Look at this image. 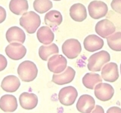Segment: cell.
<instances>
[{
    "instance_id": "1",
    "label": "cell",
    "mask_w": 121,
    "mask_h": 113,
    "mask_svg": "<svg viewBox=\"0 0 121 113\" xmlns=\"http://www.w3.org/2000/svg\"><path fill=\"white\" fill-rule=\"evenodd\" d=\"M20 24L29 34H33L39 27L41 19L39 14L34 11H28L22 14L20 18Z\"/></svg>"
},
{
    "instance_id": "2",
    "label": "cell",
    "mask_w": 121,
    "mask_h": 113,
    "mask_svg": "<svg viewBox=\"0 0 121 113\" xmlns=\"http://www.w3.org/2000/svg\"><path fill=\"white\" fill-rule=\"evenodd\" d=\"M17 74L23 81L30 82L37 76L38 69L36 64L30 60L22 62L17 68Z\"/></svg>"
},
{
    "instance_id": "3",
    "label": "cell",
    "mask_w": 121,
    "mask_h": 113,
    "mask_svg": "<svg viewBox=\"0 0 121 113\" xmlns=\"http://www.w3.org/2000/svg\"><path fill=\"white\" fill-rule=\"evenodd\" d=\"M110 60H111V56L108 51H98L89 58L87 67L91 72H99L104 64L110 62Z\"/></svg>"
},
{
    "instance_id": "4",
    "label": "cell",
    "mask_w": 121,
    "mask_h": 113,
    "mask_svg": "<svg viewBox=\"0 0 121 113\" xmlns=\"http://www.w3.org/2000/svg\"><path fill=\"white\" fill-rule=\"evenodd\" d=\"M82 51L80 42L76 39H67L62 44V52L69 59H75L79 55Z\"/></svg>"
},
{
    "instance_id": "5",
    "label": "cell",
    "mask_w": 121,
    "mask_h": 113,
    "mask_svg": "<svg viewBox=\"0 0 121 113\" xmlns=\"http://www.w3.org/2000/svg\"><path fill=\"white\" fill-rule=\"evenodd\" d=\"M78 96L77 89L73 86H67L60 90L58 93V100L63 105H73Z\"/></svg>"
},
{
    "instance_id": "6",
    "label": "cell",
    "mask_w": 121,
    "mask_h": 113,
    "mask_svg": "<svg viewBox=\"0 0 121 113\" xmlns=\"http://www.w3.org/2000/svg\"><path fill=\"white\" fill-rule=\"evenodd\" d=\"M88 11L91 17L95 20H98L106 16L108 11V8L105 2L95 0L89 4Z\"/></svg>"
},
{
    "instance_id": "7",
    "label": "cell",
    "mask_w": 121,
    "mask_h": 113,
    "mask_svg": "<svg viewBox=\"0 0 121 113\" xmlns=\"http://www.w3.org/2000/svg\"><path fill=\"white\" fill-rule=\"evenodd\" d=\"M67 61L63 55L56 54L48 60V68L53 73H60L67 68Z\"/></svg>"
},
{
    "instance_id": "8",
    "label": "cell",
    "mask_w": 121,
    "mask_h": 113,
    "mask_svg": "<svg viewBox=\"0 0 121 113\" xmlns=\"http://www.w3.org/2000/svg\"><path fill=\"white\" fill-rule=\"evenodd\" d=\"M95 95L101 101H108L114 94V89L113 87L107 83L100 82L95 87Z\"/></svg>"
},
{
    "instance_id": "9",
    "label": "cell",
    "mask_w": 121,
    "mask_h": 113,
    "mask_svg": "<svg viewBox=\"0 0 121 113\" xmlns=\"http://www.w3.org/2000/svg\"><path fill=\"white\" fill-rule=\"evenodd\" d=\"M5 54L11 60H20L26 55V49L21 43L11 42L5 48Z\"/></svg>"
},
{
    "instance_id": "10",
    "label": "cell",
    "mask_w": 121,
    "mask_h": 113,
    "mask_svg": "<svg viewBox=\"0 0 121 113\" xmlns=\"http://www.w3.org/2000/svg\"><path fill=\"white\" fill-rule=\"evenodd\" d=\"M101 78L109 82H115L119 78L117 64L115 63H107L101 68Z\"/></svg>"
},
{
    "instance_id": "11",
    "label": "cell",
    "mask_w": 121,
    "mask_h": 113,
    "mask_svg": "<svg viewBox=\"0 0 121 113\" xmlns=\"http://www.w3.org/2000/svg\"><path fill=\"white\" fill-rule=\"evenodd\" d=\"M75 70L70 66L67 67L62 73H55L52 76V81L56 85H64L70 83L74 79Z\"/></svg>"
},
{
    "instance_id": "12",
    "label": "cell",
    "mask_w": 121,
    "mask_h": 113,
    "mask_svg": "<svg viewBox=\"0 0 121 113\" xmlns=\"http://www.w3.org/2000/svg\"><path fill=\"white\" fill-rule=\"evenodd\" d=\"M95 32L101 38H107L115 32L116 27L113 23L108 19H104L98 21L95 25Z\"/></svg>"
},
{
    "instance_id": "13",
    "label": "cell",
    "mask_w": 121,
    "mask_h": 113,
    "mask_svg": "<svg viewBox=\"0 0 121 113\" xmlns=\"http://www.w3.org/2000/svg\"><path fill=\"white\" fill-rule=\"evenodd\" d=\"M95 106L94 98L89 94H83L79 98L77 103V109L79 112L90 113Z\"/></svg>"
},
{
    "instance_id": "14",
    "label": "cell",
    "mask_w": 121,
    "mask_h": 113,
    "mask_svg": "<svg viewBox=\"0 0 121 113\" xmlns=\"http://www.w3.org/2000/svg\"><path fill=\"white\" fill-rule=\"evenodd\" d=\"M83 46L85 50L89 52H95L101 50L104 46L103 39L96 35H89L87 36L83 41Z\"/></svg>"
},
{
    "instance_id": "15",
    "label": "cell",
    "mask_w": 121,
    "mask_h": 113,
    "mask_svg": "<svg viewBox=\"0 0 121 113\" xmlns=\"http://www.w3.org/2000/svg\"><path fill=\"white\" fill-rule=\"evenodd\" d=\"M21 106L26 110H32L38 104V97L33 93L24 92L19 97Z\"/></svg>"
},
{
    "instance_id": "16",
    "label": "cell",
    "mask_w": 121,
    "mask_h": 113,
    "mask_svg": "<svg viewBox=\"0 0 121 113\" xmlns=\"http://www.w3.org/2000/svg\"><path fill=\"white\" fill-rule=\"evenodd\" d=\"M6 39L9 43L19 42L23 44L25 41L26 36L24 32L18 26H11L6 32Z\"/></svg>"
},
{
    "instance_id": "17",
    "label": "cell",
    "mask_w": 121,
    "mask_h": 113,
    "mask_svg": "<svg viewBox=\"0 0 121 113\" xmlns=\"http://www.w3.org/2000/svg\"><path fill=\"white\" fill-rule=\"evenodd\" d=\"M21 86V81L15 75H8L3 78L1 87L4 91L8 93L16 92Z\"/></svg>"
},
{
    "instance_id": "18",
    "label": "cell",
    "mask_w": 121,
    "mask_h": 113,
    "mask_svg": "<svg viewBox=\"0 0 121 113\" xmlns=\"http://www.w3.org/2000/svg\"><path fill=\"white\" fill-rule=\"evenodd\" d=\"M17 108L16 97L11 94H5L0 99V109L5 112H13Z\"/></svg>"
},
{
    "instance_id": "19",
    "label": "cell",
    "mask_w": 121,
    "mask_h": 113,
    "mask_svg": "<svg viewBox=\"0 0 121 113\" xmlns=\"http://www.w3.org/2000/svg\"><path fill=\"white\" fill-rule=\"evenodd\" d=\"M70 16L74 21L82 22L87 17L86 7L81 3L74 4L70 8Z\"/></svg>"
},
{
    "instance_id": "20",
    "label": "cell",
    "mask_w": 121,
    "mask_h": 113,
    "mask_svg": "<svg viewBox=\"0 0 121 113\" xmlns=\"http://www.w3.org/2000/svg\"><path fill=\"white\" fill-rule=\"evenodd\" d=\"M63 17L60 12L56 10H52L46 13L45 16V24L48 27L55 28L62 23Z\"/></svg>"
},
{
    "instance_id": "21",
    "label": "cell",
    "mask_w": 121,
    "mask_h": 113,
    "mask_svg": "<svg viewBox=\"0 0 121 113\" xmlns=\"http://www.w3.org/2000/svg\"><path fill=\"white\" fill-rule=\"evenodd\" d=\"M36 36L38 40L39 41L43 44H49L52 43L53 40L55 39L54 32L52 30L48 27V26H41V27L38 29Z\"/></svg>"
},
{
    "instance_id": "22",
    "label": "cell",
    "mask_w": 121,
    "mask_h": 113,
    "mask_svg": "<svg viewBox=\"0 0 121 113\" xmlns=\"http://www.w3.org/2000/svg\"><path fill=\"white\" fill-rule=\"evenodd\" d=\"M59 53V48L55 44H43L40 46L39 49V57L44 60L48 61L49 57Z\"/></svg>"
},
{
    "instance_id": "23",
    "label": "cell",
    "mask_w": 121,
    "mask_h": 113,
    "mask_svg": "<svg viewBox=\"0 0 121 113\" xmlns=\"http://www.w3.org/2000/svg\"><path fill=\"white\" fill-rule=\"evenodd\" d=\"M29 8V4L26 0H11L9 9L14 14L22 15Z\"/></svg>"
},
{
    "instance_id": "24",
    "label": "cell",
    "mask_w": 121,
    "mask_h": 113,
    "mask_svg": "<svg viewBox=\"0 0 121 113\" xmlns=\"http://www.w3.org/2000/svg\"><path fill=\"white\" fill-rule=\"evenodd\" d=\"M82 84L86 88L93 90L96 85L102 81L100 75L96 73H86L82 78Z\"/></svg>"
},
{
    "instance_id": "25",
    "label": "cell",
    "mask_w": 121,
    "mask_h": 113,
    "mask_svg": "<svg viewBox=\"0 0 121 113\" xmlns=\"http://www.w3.org/2000/svg\"><path fill=\"white\" fill-rule=\"evenodd\" d=\"M108 45L114 51H121V32H113L106 38Z\"/></svg>"
},
{
    "instance_id": "26",
    "label": "cell",
    "mask_w": 121,
    "mask_h": 113,
    "mask_svg": "<svg viewBox=\"0 0 121 113\" xmlns=\"http://www.w3.org/2000/svg\"><path fill=\"white\" fill-rule=\"evenodd\" d=\"M53 7L50 0H35L33 2V8L39 14H44Z\"/></svg>"
},
{
    "instance_id": "27",
    "label": "cell",
    "mask_w": 121,
    "mask_h": 113,
    "mask_svg": "<svg viewBox=\"0 0 121 113\" xmlns=\"http://www.w3.org/2000/svg\"><path fill=\"white\" fill-rule=\"evenodd\" d=\"M111 6L115 12L121 14V0H112Z\"/></svg>"
},
{
    "instance_id": "28",
    "label": "cell",
    "mask_w": 121,
    "mask_h": 113,
    "mask_svg": "<svg viewBox=\"0 0 121 113\" xmlns=\"http://www.w3.org/2000/svg\"><path fill=\"white\" fill-rule=\"evenodd\" d=\"M7 60L5 56H4L2 54H0V72L3 71L7 67Z\"/></svg>"
},
{
    "instance_id": "29",
    "label": "cell",
    "mask_w": 121,
    "mask_h": 113,
    "mask_svg": "<svg viewBox=\"0 0 121 113\" xmlns=\"http://www.w3.org/2000/svg\"><path fill=\"white\" fill-rule=\"evenodd\" d=\"M6 19V11L3 7L0 6V24H2Z\"/></svg>"
},
{
    "instance_id": "30",
    "label": "cell",
    "mask_w": 121,
    "mask_h": 113,
    "mask_svg": "<svg viewBox=\"0 0 121 113\" xmlns=\"http://www.w3.org/2000/svg\"><path fill=\"white\" fill-rule=\"evenodd\" d=\"M107 112L108 113H113V112H120V113H121V109L119 108V107L113 106V107L110 108L107 111Z\"/></svg>"
},
{
    "instance_id": "31",
    "label": "cell",
    "mask_w": 121,
    "mask_h": 113,
    "mask_svg": "<svg viewBox=\"0 0 121 113\" xmlns=\"http://www.w3.org/2000/svg\"><path fill=\"white\" fill-rule=\"evenodd\" d=\"M92 112H101V113H104V109L100 106V105H96L95 109L94 111L92 110Z\"/></svg>"
},
{
    "instance_id": "32",
    "label": "cell",
    "mask_w": 121,
    "mask_h": 113,
    "mask_svg": "<svg viewBox=\"0 0 121 113\" xmlns=\"http://www.w3.org/2000/svg\"><path fill=\"white\" fill-rule=\"evenodd\" d=\"M120 75H121V64H120Z\"/></svg>"
},
{
    "instance_id": "33",
    "label": "cell",
    "mask_w": 121,
    "mask_h": 113,
    "mask_svg": "<svg viewBox=\"0 0 121 113\" xmlns=\"http://www.w3.org/2000/svg\"><path fill=\"white\" fill-rule=\"evenodd\" d=\"M54 1H57V2H58V1H60V0H54Z\"/></svg>"
}]
</instances>
